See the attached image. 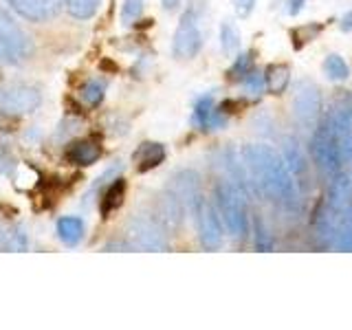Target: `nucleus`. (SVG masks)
<instances>
[{"instance_id": "nucleus-1", "label": "nucleus", "mask_w": 352, "mask_h": 330, "mask_svg": "<svg viewBox=\"0 0 352 330\" xmlns=\"http://www.w3.org/2000/svg\"><path fill=\"white\" fill-rule=\"evenodd\" d=\"M242 163L253 183V190L260 192L286 212L300 209V187L295 174L289 170L286 161L273 148L264 143H249L242 148Z\"/></svg>"}, {"instance_id": "nucleus-2", "label": "nucleus", "mask_w": 352, "mask_h": 330, "mask_svg": "<svg viewBox=\"0 0 352 330\" xmlns=\"http://www.w3.org/2000/svg\"><path fill=\"white\" fill-rule=\"evenodd\" d=\"M216 212L223 218L227 231L236 240H245L249 234V214H247V194L236 183L216 185Z\"/></svg>"}, {"instance_id": "nucleus-3", "label": "nucleus", "mask_w": 352, "mask_h": 330, "mask_svg": "<svg viewBox=\"0 0 352 330\" xmlns=\"http://www.w3.org/2000/svg\"><path fill=\"white\" fill-rule=\"evenodd\" d=\"M311 157L315 161V165L319 168V172L324 174H335L341 170L344 165V154H341V146L337 141V135L330 121L326 117H322V121L315 126L313 137H311Z\"/></svg>"}, {"instance_id": "nucleus-4", "label": "nucleus", "mask_w": 352, "mask_h": 330, "mask_svg": "<svg viewBox=\"0 0 352 330\" xmlns=\"http://www.w3.org/2000/svg\"><path fill=\"white\" fill-rule=\"evenodd\" d=\"M159 218L154 216H135L126 227V240L132 249L139 251H168L170 240L168 231Z\"/></svg>"}, {"instance_id": "nucleus-5", "label": "nucleus", "mask_w": 352, "mask_h": 330, "mask_svg": "<svg viewBox=\"0 0 352 330\" xmlns=\"http://www.w3.org/2000/svg\"><path fill=\"white\" fill-rule=\"evenodd\" d=\"M42 104V95L36 86L9 82L0 84V115L7 117H22L31 115Z\"/></svg>"}, {"instance_id": "nucleus-6", "label": "nucleus", "mask_w": 352, "mask_h": 330, "mask_svg": "<svg viewBox=\"0 0 352 330\" xmlns=\"http://www.w3.org/2000/svg\"><path fill=\"white\" fill-rule=\"evenodd\" d=\"M31 53V40L18 22L0 7V62L18 64Z\"/></svg>"}, {"instance_id": "nucleus-7", "label": "nucleus", "mask_w": 352, "mask_h": 330, "mask_svg": "<svg viewBox=\"0 0 352 330\" xmlns=\"http://www.w3.org/2000/svg\"><path fill=\"white\" fill-rule=\"evenodd\" d=\"M324 115V97L322 91L313 82H300L293 93V117L306 130H315Z\"/></svg>"}, {"instance_id": "nucleus-8", "label": "nucleus", "mask_w": 352, "mask_h": 330, "mask_svg": "<svg viewBox=\"0 0 352 330\" xmlns=\"http://www.w3.org/2000/svg\"><path fill=\"white\" fill-rule=\"evenodd\" d=\"M326 119L330 121V126H333L337 135L344 161H350L352 159V95L339 93L333 99V106H330Z\"/></svg>"}, {"instance_id": "nucleus-9", "label": "nucleus", "mask_w": 352, "mask_h": 330, "mask_svg": "<svg viewBox=\"0 0 352 330\" xmlns=\"http://www.w3.org/2000/svg\"><path fill=\"white\" fill-rule=\"evenodd\" d=\"M203 47V31L198 25V16L194 9H187L179 27H176L174 40H172V53L179 60H192Z\"/></svg>"}, {"instance_id": "nucleus-10", "label": "nucleus", "mask_w": 352, "mask_h": 330, "mask_svg": "<svg viewBox=\"0 0 352 330\" xmlns=\"http://www.w3.org/2000/svg\"><path fill=\"white\" fill-rule=\"evenodd\" d=\"M194 216H196L201 245L207 251L220 249V245H223V223H220V216L216 212V207L212 203H207L205 198H201L196 209H194Z\"/></svg>"}, {"instance_id": "nucleus-11", "label": "nucleus", "mask_w": 352, "mask_h": 330, "mask_svg": "<svg viewBox=\"0 0 352 330\" xmlns=\"http://www.w3.org/2000/svg\"><path fill=\"white\" fill-rule=\"evenodd\" d=\"M170 190L181 198L183 205L187 207V212L194 214V209L201 201V176H198L194 170H181L172 176Z\"/></svg>"}, {"instance_id": "nucleus-12", "label": "nucleus", "mask_w": 352, "mask_h": 330, "mask_svg": "<svg viewBox=\"0 0 352 330\" xmlns=\"http://www.w3.org/2000/svg\"><path fill=\"white\" fill-rule=\"evenodd\" d=\"M9 7L29 22H47L58 16V0H7Z\"/></svg>"}, {"instance_id": "nucleus-13", "label": "nucleus", "mask_w": 352, "mask_h": 330, "mask_svg": "<svg viewBox=\"0 0 352 330\" xmlns=\"http://www.w3.org/2000/svg\"><path fill=\"white\" fill-rule=\"evenodd\" d=\"M194 124L203 130H216L227 124L225 106H216L212 95H203L194 104Z\"/></svg>"}, {"instance_id": "nucleus-14", "label": "nucleus", "mask_w": 352, "mask_h": 330, "mask_svg": "<svg viewBox=\"0 0 352 330\" xmlns=\"http://www.w3.org/2000/svg\"><path fill=\"white\" fill-rule=\"evenodd\" d=\"M350 198H352V179L346 172H335L326 196V212L341 216V212L350 205Z\"/></svg>"}, {"instance_id": "nucleus-15", "label": "nucleus", "mask_w": 352, "mask_h": 330, "mask_svg": "<svg viewBox=\"0 0 352 330\" xmlns=\"http://www.w3.org/2000/svg\"><path fill=\"white\" fill-rule=\"evenodd\" d=\"M185 212H187V207L183 205V201L172 190H168L161 196V201H159V216L161 218L159 220L165 227H170V229L181 227Z\"/></svg>"}, {"instance_id": "nucleus-16", "label": "nucleus", "mask_w": 352, "mask_h": 330, "mask_svg": "<svg viewBox=\"0 0 352 330\" xmlns=\"http://www.w3.org/2000/svg\"><path fill=\"white\" fill-rule=\"evenodd\" d=\"M99 157H102V146L97 141H77L66 150V161L73 165H82V168L93 165L95 161H99Z\"/></svg>"}, {"instance_id": "nucleus-17", "label": "nucleus", "mask_w": 352, "mask_h": 330, "mask_svg": "<svg viewBox=\"0 0 352 330\" xmlns=\"http://www.w3.org/2000/svg\"><path fill=\"white\" fill-rule=\"evenodd\" d=\"M330 245L337 251H352V205H348L344 212H341Z\"/></svg>"}, {"instance_id": "nucleus-18", "label": "nucleus", "mask_w": 352, "mask_h": 330, "mask_svg": "<svg viewBox=\"0 0 352 330\" xmlns=\"http://www.w3.org/2000/svg\"><path fill=\"white\" fill-rule=\"evenodd\" d=\"M84 234H86V227H84L82 218L64 216V218L58 220V238L64 242V245H69V247L80 245Z\"/></svg>"}, {"instance_id": "nucleus-19", "label": "nucleus", "mask_w": 352, "mask_h": 330, "mask_svg": "<svg viewBox=\"0 0 352 330\" xmlns=\"http://www.w3.org/2000/svg\"><path fill=\"white\" fill-rule=\"evenodd\" d=\"M165 159V148L161 143H141L139 150L135 152V161L139 163L141 172H148L152 168H157L159 163H163Z\"/></svg>"}, {"instance_id": "nucleus-20", "label": "nucleus", "mask_w": 352, "mask_h": 330, "mask_svg": "<svg viewBox=\"0 0 352 330\" xmlns=\"http://www.w3.org/2000/svg\"><path fill=\"white\" fill-rule=\"evenodd\" d=\"M264 84L273 95H282L291 86V69L286 64H273L264 73Z\"/></svg>"}, {"instance_id": "nucleus-21", "label": "nucleus", "mask_w": 352, "mask_h": 330, "mask_svg": "<svg viewBox=\"0 0 352 330\" xmlns=\"http://www.w3.org/2000/svg\"><path fill=\"white\" fill-rule=\"evenodd\" d=\"M124 198H126V181L115 179L106 187V192L102 196V216L108 218L115 209H119L121 205H124Z\"/></svg>"}, {"instance_id": "nucleus-22", "label": "nucleus", "mask_w": 352, "mask_h": 330, "mask_svg": "<svg viewBox=\"0 0 352 330\" xmlns=\"http://www.w3.org/2000/svg\"><path fill=\"white\" fill-rule=\"evenodd\" d=\"M27 247L29 240L25 229L0 225V251H25Z\"/></svg>"}, {"instance_id": "nucleus-23", "label": "nucleus", "mask_w": 352, "mask_h": 330, "mask_svg": "<svg viewBox=\"0 0 352 330\" xmlns=\"http://www.w3.org/2000/svg\"><path fill=\"white\" fill-rule=\"evenodd\" d=\"M284 161L286 165H289V170L295 174V176H300L306 172L308 168V161L304 157V152L300 148V143H297L295 139H284Z\"/></svg>"}, {"instance_id": "nucleus-24", "label": "nucleus", "mask_w": 352, "mask_h": 330, "mask_svg": "<svg viewBox=\"0 0 352 330\" xmlns=\"http://www.w3.org/2000/svg\"><path fill=\"white\" fill-rule=\"evenodd\" d=\"M99 5H102V0H64V7L66 11L77 18V20H88L97 14Z\"/></svg>"}, {"instance_id": "nucleus-25", "label": "nucleus", "mask_w": 352, "mask_h": 330, "mask_svg": "<svg viewBox=\"0 0 352 330\" xmlns=\"http://www.w3.org/2000/svg\"><path fill=\"white\" fill-rule=\"evenodd\" d=\"M324 71L328 75V80H333V82H346L350 77V69H348L346 60L337 53L328 55V58L324 60Z\"/></svg>"}, {"instance_id": "nucleus-26", "label": "nucleus", "mask_w": 352, "mask_h": 330, "mask_svg": "<svg viewBox=\"0 0 352 330\" xmlns=\"http://www.w3.org/2000/svg\"><path fill=\"white\" fill-rule=\"evenodd\" d=\"M220 47L227 55H234L240 49V33L231 22H223L220 27Z\"/></svg>"}, {"instance_id": "nucleus-27", "label": "nucleus", "mask_w": 352, "mask_h": 330, "mask_svg": "<svg viewBox=\"0 0 352 330\" xmlns=\"http://www.w3.org/2000/svg\"><path fill=\"white\" fill-rule=\"evenodd\" d=\"M106 95V82L102 80H88L82 88V99L88 106H99Z\"/></svg>"}, {"instance_id": "nucleus-28", "label": "nucleus", "mask_w": 352, "mask_h": 330, "mask_svg": "<svg viewBox=\"0 0 352 330\" xmlns=\"http://www.w3.org/2000/svg\"><path fill=\"white\" fill-rule=\"evenodd\" d=\"M249 71H253V53H242L229 69V77L231 80H242Z\"/></svg>"}, {"instance_id": "nucleus-29", "label": "nucleus", "mask_w": 352, "mask_h": 330, "mask_svg": "<svg viewBox=\"0 0 352 330\" xmlns=\"http://www.w3.org/2000/svg\"><path fill=\"white\" fill-rule=\"evenodd\" d=\"M319 31H322V25H306V27L295 29V31L291 33V38L295 40V47L300 49L302 44H306V42H313V40L319 36Z\"/></svg>"}, {"instance_id": "nucleus-30", "label": "nucleus", "mask_w": 352, "mask_h": 330, "mask_svg": "<svg viewBox=\"0 0 352 330\" xmlns=\"http://www.w3.org/2000/svg\"><path fill=\"white\" fill-rule=\"evenodd\" d=\"M143 11V0H124V9H121V20L130 25L135 22Z\"/></svg>"}, {"instance_id": "nucleus-31", "label": "nucleus", "mask_w": 352, "mask_h": 330, "mask_svg": "<svg viewBox=\"0 0 352 330\" xmlns=\"http://www.w3.org/2000/svg\"><path fill=\"white\" fill-rule=\"evenodd\" d=\"M256 249L258 251H271L273 249V236L267 231L262 220L256 223Z\"/></svg>"}, {"instance_id": "nucleus-32", "label": "nucleus", "mask_w": 352, "mask_h": 330, "mask_svg": "<svg viewBox=\"0 0 352 330\" xmlns=\"http://www.w3.org/2000/svg\"><path fill=\"white\" fill-rule=\"evenodd\" d=\"M242 82H245L247 91L253 93V95H260V93H262V88L267 86V84H264V75H262L260 71H249L245 77H242Z\"/></svg>"}, {"instance_id": "nucleus-33", "label": "nucleus", "mask_w": 352, "mask_h": 330, "mask_svg": "<svg viewBox=\"0 0 352 330\" xmlns=\"http://www.w3.org/2000/svg\"><path fill=\"white\" fill-rule=\"evenodd\" d=\"M253 7H256V0H236V14L240 18H247Z\"/></svg>"}, {"instance_id": "nucleus-34", "label": "nucleus", "mask_w": 352, "mask_h": 330, "mask_svg": "<svg viewBox=\"0 0 352 330\" xmlns=\"http://www.w3.org/2000/svg\"><path fill=\"white\" fill-rule=\"evenodd\" d=\"M11 168H14V159L5 150H0V172H11Z\"/></svg>"}, {"instance_id": "nucleus-35", "label": "nucleus", "mask_w": 352, "mask_h": 330, "mask_svg": "<svg viewBox=\"0 0 352 330\" xmlns=\"http://www.w3.org/2000/svg\"><path fill=\"white\" fill-rule=\"evenodd\" d=\"M304 3H306V0H289V14L297 16L304 9Z\"/></svg>"}, {"instance_id": "nucleus-36", "label": "nucleus", "mask_w": 352, "mask_h": 330, "mask_svg": "<svg viewBox=\"0 0 352 330\" xmlns=\"http://www.w3.org/2000/svg\"><path fill=\"white\" fill-rule=\"evenodd\" d=\"M161 3H163V9L165 11H174L176 7L181 5V0H161Z\"/></svg>"}, {"instance_id": "nucleus-37", "label": "nucleus", "mask_w": 352, "mask_h": 330, "mask_svg": "<svg viewBox=\"0 0 352 330\" xmlns=\"http://www.w3.org/2000/svg\"><path fill=\"white\" fill-rule=\"evenodd\" d=\"M341 27H344L346 31H352V14H348V18H344V25Z\"/></svg>"}]
</instances>
